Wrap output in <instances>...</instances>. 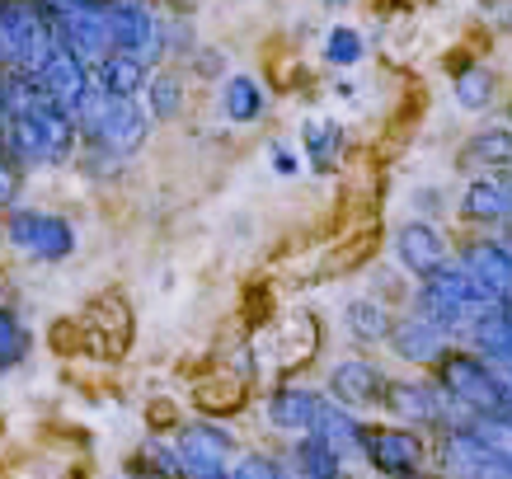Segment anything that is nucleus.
I'll list each match as a JSON object with an SVG mask.
<instances>
[{"instance_id": "1", "label": "nucleus", "mask_w": 512, "mask_h": 479, "mask_svg": "<svg viewBox=\"0 0 512 479\" xmlns=\"http://www.w3.org/2000/svg\"><path fill=\"white\" fill-rule=\"evenodd\" d=\"M52 52H57V43H52L47 19L29 0H5L0 5V66H10L19 76H38Z\"/></svg>"}, {"instance_id": "2", "label": "nucleus", "mask_w": 512, "mask_h": 479, "mask_svg": "<svg viewBox=\"0 0 512 479\" xmlns=\"http://www.w3.org/2000/svg\"><path fill=\"white\" fill-rule=\"evenodd\" d=\"M437 376H442L447 395H456L461 404H470L475 414H512V395H508V386H503V376L484 367L480 357L447 353L442 362H437Z\"/></svg>"}, {"instance_id": "3", "label": "nucleus", "mask_w": 512, "mask_h": 479, "mask_svg": "<svg viewBox=\"0 0 512 479\" xmlns=\"http://www.w3.org/2000/svg\"><path fill=\"white\" fill-rule=\"evenodd\" d=\"M174 456H179V475H184V479H231V475H226L231 437L221 433V428H212V423L179 428Z\"/></svg>"}, {"instance_id": "4", "label": "nucleus", "mask_w": 512, "mask_h": 479, "mask_svg": "<svg viewBox=\"0 0 512 479\" xmlns=\"http://www.w3.org/2000/svg\"><path fill=\"white\" fill-rule=\"evenodd\" d=\"M10 240H15V249H24V254H33L43 263H57L76 249L71 221L47 217V212H15L10 217Z\"/></svg>"}, {"instance_id": "5", "label": "nucleus", "mask_w": 512, "mask_h": 479, "mask_svg": "<svg viewBox=\"0 0 512 479\" xmlns=\"http://www.w3.org/2000/svg\"><path fill=\"white\" fill-rule=\"evenodd\" d=\"M104 15H109V33L113 47L123 52H137L141 62H156L160 57V24L156 15L141 5V0H104Z\"/></svg>"}, {"instance_id": "6", "label": "nucleus", "mask_w": 512, "mask_h": 479, "mask_svg": "<svg viewBox=\"0 0 512 479\" xmlns=\"http://www.w3.org/2000/svg\"><path fill=\"white\" fill-rule=\"evenodd\" d=\"M38 90L52 99V104H62L66 113L80 109V99L90 94V76H85V57L80 52H71V47H57L52 57L43 62V71H38Z\"/></svg>"}, {"instance_id": "7", "label": "nucleus", "mask_w": 512, "mask_h": 479, "mask_svg": "<svg viewBox=\"0 0 512 479\" xmlns=\"http://www.w3.org/2000/svg\"><path fill=\"white\" fill-rule=\"evenodd\" d=\"M442 470H447L451 479H512L508 465L498 461L470 428H461V433H451L447 442H442Z\"/></svg>"}, {"instance_id": "8", "label": "nucleus", "mask_w": 512, "mask_h": 479, "mask_svg": "<svg viewBox=\"0 0 512 479\" xmlns=\"http://www.w3.org/2000/svg\"><path fill=\"white\" fill-rule=\"evenodd\" d=\"M362 451L381 475H409L423 456L419 437L404 433V428H362Z\"/></svg>"}, {"instance_id": "9", "label": "nucleus", "mask_w": 512, "mask_h": 479, "mask_svg": "<svg viewBox=\"0 0 512 479\" xmlns=\"http://www.w3.org/2000/svg\"><path fill=\"white\" fill-rule=\"evenodd\" d=\"M273 348H278V367L282 371H296L306 367L315 353H320V320H315L311 310H292V315H282L278 329H273Z\"/></svg>"}, {"instance_id": "10", "label": "nucleus", "mask_w": 512, "mask_h": 479, "mask_svg": "<svg viewBox=\"0 0 512 479\" xmlns=\"http://www.w3.org/2000/svg\"><path fill=\"white\" fill-rule=\"evenodd\" d=\"M395 249H400L404 268L419 273V278H433V273L447 268V245H442V235L428 221H404L400 235H395Z\"/></svg>"}, {"instance_id": "11", "label": "nucleus", "mask_w": 512, "mask_h": 479, "mask_svg": "<svg viewBox=\"0 0 512 479\" xmlns=\"http://www.w3.org/2000/svg\"><path fill=\"white\" fill-rule=\"evenodd\" d=\"M325 414V400L311 395V390H273L268 395V418H273V428H287V433H311L315 423Z\"/></svg>"}, {"instance_id": "12", "label": "nucleus", "mask_w": 512, "mask_h": 479, "mask_svg": "<svg viewBox=\"0 0 512 479\" xmlns=\"http://www.w3.org/2000/svg\"><path fill=\"white\" fill-rule=\"evenodd\" d=\"M329 390H334V400L339 404H357V409H362V404L386 400V381H381V371H376L372 362H339Z\"/></svg>"}, {"instance_id": "13", "label": "nucleus", "mask_w": 512, "mask_h": 479, "mask_svg": "<svg viewBox=\"0 0 512 479\" xmlns=\"http://www.w3.org/2000/svg\"><path fill=\"white\" fill-rule=\"evenodd\" d=\"M466 273L480 282L494 301L512 306V259L498 245H475V249H470V254H466Z\"/></svg>"}, {"instance_id": "14", "label": "nucleus", "mask_w": 512, "mask_h": 479, "mask_svg": "<svg viewBox=\"0 0 512 479\" xmlns=\"http://www.w3.org/2000/svg\"><path fill=\"white\" fill-rule=\"evenodd\" d=\"M395 353L409 357V362H442L447 357V329L433 325L428 315H419L414 325L395 329Z\"/></svg>"}, {"instance_id": "15", "label": "nucleus", "mask_w": 512, "mask_h": 479, "mask_svg": "<svg viewBox=\"0 0 512 479\" xmlns=\"http://www.w3.org/2000/svg\"><path fill=\"white\" fill-rule=\"evenodd\" d=\"M141 85H146V62H141L137 52L113 47L109 57L99 62V90L113 94V99H132Z\"/></svg>"}, {"instance_id": "16", "label": "nucleus", "mask_w": 512, "mask_h": 479, "mask_svg": "<svg viewBox=\"0 0 512 479\" xmlns=\"http://www.w3.org/2000/svg\"><path fill=\"white\" fill-rule=\"evenodd\" d=\"M386 404L390 414L400 418H419V423H433L442 418V395L423 381H400V386H386Z\"/></svg>"}, {"instance_id": "17", "label": "nucleus", "mask_w": 512, "mask_h": 479, "mask_svg": "<svg viewBox=\"0 0 512 479\" xmlns=\"http://www.w3.org/2000/svg\"><path fill=\"white\" fill-rule=\"evenodd\" d=\"M296 479H348L339 465V451L329 447L325 437L301 433L296 442Z\"/></svg>"}, {"instance_id": "18", "label": "nucleus", "mask_w": 512, "mask_h": 479, "mask_svg": "<svg viewBox=\"0 0 512 479\" xmlns=\"http://www.w3.org/2000/svg\"><path fill=\"white\" fill-rule=\"evenodd\" d=\"M466 217L475 221H498V217H512V184H498V179H475L466 188Z\"/></svg>"}, {"instance_id": "19", "label": "nucleus", "mask_w": 512, "mask_h": 479, "mask_svg": "<svg viewBox=\"0 0 512 479\" xmlns=\"http://www.w3.org/2000/svg\"><path fill=\"white\" fill-rule=\"evenodd\" d=\"M301 141H306V151H311L315 170H334L339 146H343V127L334 123V118H306V123H301Z\"/></svg>"}, {"instance_id": "20", "label": "nucleus", "mask_w": 512, "mask_h": 479, "mask_svg": "<svg viewBox=\"0 0 512 479\" xmlns=\"http://www.w3.org/2000/svg\"><path fill=\"white\" fill-rule=\"evenodd\" d=\"M348 329H353V339L362 343H376V339H390L395 334V320H390V310L372 296H357L348 301Z\"/></svg>"}, {"instance_id": "21", "label": "nucleus", "mask_w": 512, "mask_h": 479, "mask_svg": "<svg viewBox=\"0 0 512 479\" xmlns=\"http://www.w3.org/2000/svg\"><path fill=\"white\" fill-rule=\"evenodd\" d=\"M264 90H259V80L249 76H231L226 80V90H221V109H226V118L231 123H254L259 113H264Z\"/></svg>"}, {"instance_id": "22", "label": "nucleus", "mask_w": 512, "mask_h": 479, "mask_svg": "<svg viewBox=\"0 0 512 479\" xmlns=\"http://www.w3.org/2000/svg\"><path fill=\"white\" fill-rule=\"evenodd\" d=\"M311 433L325 437V442L339 451V456H343V451H357V447H362V428H357V423L343 414V409H329V404H325V414H320V423H315Z\"/></svg>"}, {"instance_id": "23", "label": "nucleus", "mask_w": 512, "mask_h": 479, "mask_svg": "<svg viewBox=\"0 0 512 479\" xmlns=\"http://www.w3.org/2000/svg\"><path fill=\"white\" fill-rule=\"evenodd\" d=\"M470 433L480 437L484 447L494 451L498 461L512 470V414H480L470 423Z\"/></svg>"}, {"instance_id": "24", "label": "nucleus", "mask_w": 512, "mask_h": 479, "mask_svg": "<svg viewBox=\"0 0 512 479\" xmlns=\"http://www.w3.org/2000/svg\"><path fill=\"white\" fill-rule=\"evenodd\" d=\"M202 414H235L240 404H245V381H217V386H202L193 395Z\"/></svg>"}, {"instance_id": "25", "label": "nucleus", "mask_w": 512, "mask_h": 479, "mask_svg": "<svg viewBox=\"0 0 512 479\" xmlns=\"http://www.w3.org/2000/svg\"><path fill=\"white\" fill-rule=\"evenodd\" d=\"M29 357V329L19 325L10 310H0V371L19 367Z\"/></svg>"}, {"instance_id": "26", "label": "nucleus", "mask_w": 512, "mask_h": 479, "mask_svg": "<svg viewBox=\"0 0 512 479\" xmlns=\"http://www.w3.org/2000/svg\"><path fill=\"white\" fill-rule=\"evenodd\" d=\"M151 113H156V118H174V113H184V80L170 76V71L151 80Z\"/></svg>"}, {"instance_id": "27", "label": "nucleus", "mask_w": 512, "mask_h": 479, "mask_svg": "<svg viewBox=\"0 0 512 479\" xmlns=\"http://www.w3.org/2000/svg\"><path fill=\"white\" fill-rule=\"evenodd\" d=\"M456 99H461V109H484L489 99H494V76L489 71H461L456 76Z\"/></svg>"}, {"instance_id": "28", "label": "nucleus", "mask_w": 512, "mask_h": 479, "mask_svg": "<svg viewBox=\"0 0 512 479\" xmlns=\"http://www.w3.org/2000/svg\"><path fill=\"white\" fill-rule=\"evenodd\" d=\"M475 160H489V165H512V132L498 127V132H484V137L470 141Z\"/></svg>"}, {"instance_id": "29", "label": "nucleus", "mask_w": 512, "mask_h": 479, "mask_svg": "<svg viewBox=\"0 0 512 479\" xmlns=\"http://www.w3.org/2000/svg\"><path fill=\"white\" fill-rule=\"evenodd\" d=\"M325 57L334 66H353V62H362V38H357L353 29H334L325 38Z\"/></svg>"}, {"instance_id": "30", "label": "nucleus", "mask_w": 512, "mask_h": 479, "mask_svg": "<svg viewBox=\"0 0 512 479\" xmlns=\"http://www.w3.org/2000/svg\"><path fill=\"white\" fill-rule=\"evenodd\" d=\"M231 479H287V475H282L273 461H264V456H245V461L235 465Z\"/></svg>"}, {"instance_id": "31", "label": "nucleus", "mask_w": 512, "mask_h": 479, "mask_svg": "<svg viewBox=\"0 0 512 479\" xmlns=\"http://www.w3.org/2000/svg\"><path fill=\"white\" fill-rule=\"evenodd\" d=\"M273 165H278L282 174H296V160L287 155V146H273Z\"/></svg>"}, {"instance_id": "32", "label": "nucleus", "mask_w": 512, "mask_h": 479, "mask_svg": "<svg viewBox=\"0 0 512 479\" xmlns=\"http://www.w3.org/2000/svg\"><path fill=\"white\" fill-rule=\"evenodd\" d=\"M329 5H348V0H329Z\"/></svg>"}]
</instances>
